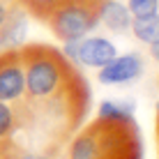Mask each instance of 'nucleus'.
Returning <instances> with one entry per match:
<instances>
[{
	"label": "nucleus",
	"instance_id": "nucleus-1",
	"mask_svg": "<svg viewBox=\"0 0 159 159\" xmlns=\"http://www.w3.org/2000/svg\"><path fill=\"white\" fill-rule=\"evenodd\" d=\"M25 88L12 102L16 131L30 150L58 159L67 141L85 122L90 111V85L62 48L32 42L19 46Z\"/></svg>",
	"mask_w": 159,
	"mask_h": 159
},
{
	"label": "nucleus",
	"instance_id": "nucleus-2",
	"mask_svg": "<svg viewBox=\"0 0 159 159\" xmlns=\"http://www.w3.org/2000/svg\"><path fill=\"white\" fill-rule=\"evenodd\" d=\"M62 159H143L141 129L129 111L104 104L102 113L62 148Z\"/></svg>",
	"mask_w": 159,
	"mask_h": 159
},
{
	"label": "nucleus",
	"instance_id": "nucleus-3",
	"mask_svg": "<svg viewBox=\"0 0 159 159\" xmlns=\"http://www.w3.org/2000/svg\"><path fill=\"white\" fill-rule=\"evenodd\" d=\"M106 0H65L44 23L58 42H76L99 23Z\"/></svg>",
	"mask_w": 159,
	"mask_h": 159
},
{
	"label": "nucleus",
	"instance_id": "nucleus-4",
	"mask_svg": "<svg viewBox=\"0 0 159 159\" xmlns=\"http://www.w3.org/2000/svg\"><path fill=\"white\" fill-rule=\"evenodd\" d=\"M25 74H23V60L19 48H2L0 51V102L12 104L23 95Z\"/></svg>",
	"mask_w": 159,
	"mask_h": 159
},
{
	"label": "nucleus",
	"instance_id": "nucleus-5",
	"mask_svg": "<svg viewBox=\"0 0 159 159\" xmlns=\"http://www.w3.org/2000/svg\"><path fill=\"white\" fill-rule=\"evenodd\" d=\"M143 72V60L139 53H127V56H116L108 65L99 67V83L104 85H120V83H129L136 81Z\"/></svg>",
	"mask_w": 159,
	"mask_h": 159
},
{
	"label": "nucleus",
	"instance_id": "nucleus-6",
	"mask_svg": "<svg viewBox=\"0 0 159 159\" xmlns=\"http://www.w3.org/2000/svg\"><path fill=\"white\" fill-rule=\"evenodd\" d=\"M116 58V46L111 42H106L104 37H88L76 46V60L88 65V67H104Z\"/></svg>",
	"mask_w": 159,
	"mask_h": 159
},
{
	"label": "nucleus",
	"instance_id": "nucleus-7",
	"mask_svg": "<svg viewBox=\"0 0 159 159\" xmlns=\"http://www.w3.org/2000/svg\"><path fill=\"white\" fill-rule=\"evenodd\" d=\"M102 23H106V28L116 35H125L129 32L131 25V14L125 5H118L116 0H106L102 7V16H99Z\"/></svg>",
	"mask_w": 159,
	"mask_h": 159
},
{
	"label": "nucleus",
	"instance_id": "nucleus-8",
	"mask_svg": "<svg viewBox=\"0 0 159 159\" xmlns=\"http://www.w3.org/2000/svg\"><path fill=\"white\" fill-rule=\"evenodd\" d=\"M129 30L139 42L157 44L159 42V14L145 16V19H134L131 25H129Z\"/></svg>",
	"mask_w": 159,
	"mask_h": 159
},
{
	"label": "nucleus",
	"instance_id": "nucleus-9",
	"mask_svg": "<svg viewBox=\"0 0 159 159\" xmlns=\"http://www.w3.org/2000/svg\"><path fill=\"white\" fill-rule=\"evenodd\" d=\"M16 2H19V7L28 16H32V19H37V21L44 23L65 0H16Z\"/></svg>",
	"mask_w": 159,
	"mask_h": 159
},
{
	"label": "nucleus",
	"instance_id": "nucleus-10",
	"mask_svg": "<svg viewBox=\"0 0 159 159\" xmlns=\"http://www.w3.org/2000/svg\"><path fill=\"white\" fill-rule=\"evenodd\" d=\"M0 159H48L39 152L30 150L25 143H19L14 136L0 141Z\"/></svg>",
	"mask_w": 159,
	"mask_h": 159
},
{
	"label": "nucleus",
	"instance_id": "nucleus-11",
	"mask_svg": "<svg viewBox=\"0 0 159 159\" xmlns=\"http://www.w3.org/2000/svg\"><path fill=\"white\" fill-rule=\"evenodd\" d=\"M16 134V116L12 104L0 102V141Z\"/></svg>",
	"mask_w": 159,
	"mask_h": 159
},
{
	"label": "nucleus",
	"instance_id": "nucleus-12",
	"mask_svg": "<svg viewBox=\"0 0 159 159\" xmlns=\"http://www.w3.org/2000/svg\"><path fill=\"white\" fill-rule=\"evenodd\" d=\"M127 9L134 19H145V16L159 14V0H129Z\"/></svg>",
	"mask_w": 159,
	"mask_h": 159
},
{
	"label": "nucleus",
	"instance_id": "nucleus-13",
	"mask_svg": "<svg viewBox=\"0 0 159 159\" xmlns=\"http://www.w3.org/2000/svg\"><path fill=\"white\" fill-rule=\"evenodd\" d=\"M16 7H19V2H16V0H0V25L7 21V16L12 14Z\"/></svg>",
	"mask_w": 159,
	"mask_h": 159
},
{
	"label": "nucleus",
	"instance_id": "nucleus-14",
	"mask_svg": "<svg viewBox=\"0 0 159 159\" xmlns=\"http://www.w3.org/2000/svg\"><path fill=\"white\" fill-rule=\"evenodd\" d=\"M157 148H159V108H157Z\"/></svg>",
	"mask_w": 159,
	"mask_h": 159
},
{
	"label": "nucleus",
	"instance_id": "nucleus-15",
	"mask_svg": "<svg viewBox=\"0 0 159 159\" xmlns=\"http://www.w3.org/2000/svg\"><path fill=\"white\" fill-rule=\"evenodd\" d=\"M0 51H2V46H0Z\"/></svg>",
	"mask_w": 159,
	"mask_h": 159
}]
</instances>
